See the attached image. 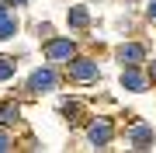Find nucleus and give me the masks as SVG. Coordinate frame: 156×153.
<instances>
[{
    "label": "nucleus",
    "instance_id": "obj_11",
    "mask_svg": "<svg viewBox=\"0 0 156 153\" xmlns=\"http://www.w3.org/2000/svg\"><path fill=\"white\" fill-rule=\"evenodd\" d=\"M14 70H17V63H14L11 56H0V80H11Z\"/></svg>",
    "mask_w": 156,
    "mask_h": 153
},
{
    "label": "nucleus",
    "instance_id": "obj_7",
    "mask_svg": "<svg viewBox=\"0 0 156 153\" xmlns=\"http://www.w3.org/2000/svg\"><path fill=\"white\" fill-rule=\"evenodd\" d=\"M118 59H122L125 66H135V63H142V59H146V49L139 46V42H128V46L118 49Z\"/></svg>",
    "mask_w": 156,
    "mask_h": 153
},
{
    "label": "nucleus",
    "instance_id": "obj_2",
    "mask_svg": "<svg viewBox=\"0 0 156 153\" xmlns=\"http://www.w3.org/2000/svg\"><path fill=\"white\" fill-rule=\"evenodd\" d=\"M97 63L94 59H73L69 63V77L73 80H80V84H87V80H97Z\"/></svg>",
    "mask_w": 156,
    "mask_h": 153
},
{
    "label": "nucleus",
    "instance_id": "obj_1",
    "mask_svg": "<svg viewBox=\"0 0 156 153\" xmlns=\"http://www.w3.org/2000/svg\"><path fill=\"white\" fill-rule=\"evenodd\" d=\"M56 84H59V77H56L52 66H42V70H35L28 77V91L31 94H49V91H56Z\"/></svg>",
    "mask_w": 156,
    "mask_h": 153
},
{
    "label": "nucleus",
    "instance_id": "obj_14",
    "mask_svg": "<svg viewBox=\"0 0 156 153\" xmlns=\"http://www.w3.org/2000/svg\"><path fill=\"white\" fill-rule=\"evenodd\" d=\"M149 17H156V0H153V4H149Z\"/></svg>",
    "mask_w": 156,
    "mask_h": 153
},
{
    "label": "nucleus",
    "instance_id": "obj_4",
    "mask_svg": "<svg viewBox=\"0 0 156 153\" xmlns=\"http://www.w3.org/2000/svg\"><path fill=\"white\" fill-rule=\"evenodd\" d=\"M45 59L49 63H62V59H73V42L69 38H56L45 46Z\"/></svg>",
    "mask_w": 156,
    "mask_h": 153
},
{
    "label": "nucleus",
    "instance_id": "obj_9",
    "mask_svg": "<svg viewBox=\"0 0 156 153\" xmlns=\"http://www.w3.org/2000/svg\"><path fill=\"white\" fill-rule=\"evenodd\" d=\"M17 118H21V108H17V104H11V101L0 104V125H14Z\"/></svg>",
    "mask_w": 156,
    "mask_h": 153
},
{
    "label": "nucleus",
    "instance_id": "obj_8",
    "mask_svg": "<svg viewBox=\"0 0 156 153\" xmlns=\"http://www.w3.org/2000/svg\"><path fill=\"white\" fill-rule=\"evenodd\" d=\"M128 143H132L135 150H146L153 143V125H135V129H128Z\"/></svg>",
    "mask_w": 156,
    "mask_h": 153
},
{
    "label": "nucleus",
    "instance_id": "obj_10",
    "mask_svg": "<svg viewBox=\"0 0 156 153\" xmlns=\"http://www.w3.org/2000/svg\"><path fill=\"white\" fill-rule=\"evenodd\" d=\"M66 21L73 24V28H83V24L90 21V14H87V7H69V14H66Z\"/></svg>",
    "mask_w": 156,
    "mask_h": 153
},
{
    "label": "nucleus",
    "instance_id": "obj_13",
    "mask_svg": "<svg viewBox=\"0 0 156 153\" xmlns=\"http://www.w3.org/2000/svg\"><path fill=\"white\" fill-rule=\"evenodd\" d=\"M149 80H156V63H153V66H149Z\"/></svg>",
    "mask_w": 156,
    "mask_h": 153
},
{
    "label": "nucleus",
    "instance_id": "obj_15",
    "mask_svg": "<svg viewBox=\"0 0 156 153\" xmlns=\"http://www.w3.org/2000/svg\"><path fill=\"white\" fill-rule=\"evenodd\" d=\"M14 4H24V0H14Z\"/></svg>",
    "mask_w": 156,
    "mask_h": 153
},
{
    "label": "nucleus",
    "instance_id": "obj_3",
    "mask_svg": "<svg viewBox=\"0 0 156 153\" xmlns=\"http://www.w3.org/2000/svg\"><path fill=\"white\" fill-rule=\"evenodd\" d=\"M111 136H115V129H111V122H108V118H97V122L87 129V139L94 143V146H108Z\"/></svg>",
    "mask_w": 156,
    "mask_h": 153
},
{
    "label": "nucleus",
    "instance_id": "obj_12",
    "mask_svg": "<svg viewBox=\"0 0 156 153\" xmlns=\"http://www.w3.org/2000/svg\"><path fill=\"white\" fill-rule=\"evenodd\" d=\"M11 146H14L11 132H7V129H0V153H4V150H11Z\"/></svg>",
    "mask_w": 156,
    "mask_h": 153
},
{
    "label": "nucleus",
    "instance_id": "obj_5",
    "mask_svg": "<svg viewBox=\"0 0 156 153\" xmlns=\"http://www.w3.org/2000/svg\"><path fill=\"white\" fill-rule=\"evenodd\" d=\"M17 35V17L7 4H0V38H14Z\"/></svg>",
    "mask_w": 156,
    "mask_h": 153
},
{
    "label": "nucleus",
    "instance_id": "obj_6",
    "mask_svg": "<svg viewBox=\"0 0 156 153\" xmlns=\"http://www.w3.org/2000/svg\"><path fill=\"white\" fill-rule=\"evenodd\" d=\"M146 84H149V77H142L135 66L122 70V87H128V91H146Z\"/></svg>",
    "mask_w": 156,
    "mask_h": 153
}]
</instances>
